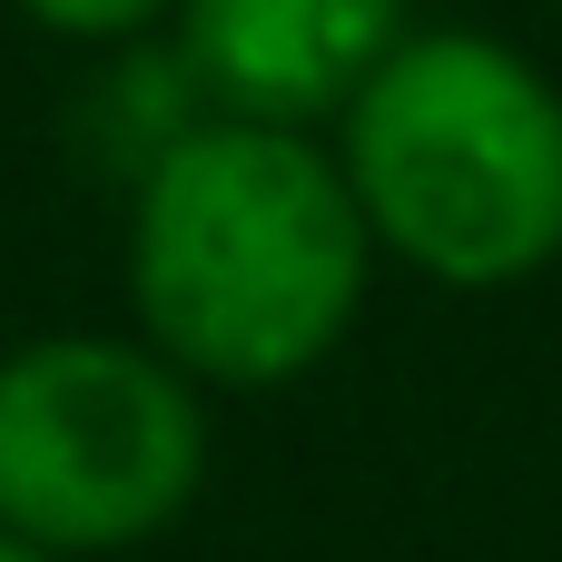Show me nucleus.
<instances>
[{"mask_svg": "<svg viewBox=\"0 0 562 562\" xmlns=\"http://www.w3.org/2000/svg\"><path fill=\"white\" fill-rule=\"evenodd\" d=\"M40 30H59V40H138L148 20H168L178 0H20Z\"/></svg>", "mask_w": 562, "mask_h": 562, "instance_id": "nucleus-5", "label": "nucleus"}, {"mask_svg": "<svg viewBox=\"0 0 562 562\" xmlns=\"http://www.w3.org/2000/svg\"><path fill=\"white\" fill-rule=\"evenodd\" d=\"M375 277V227L316 128L207 119L138 168L128 198V306L138 336L198 385L316 375Z\"/></svg>", "mask_w": 562, "mask_h": 562, "instance_id": "nucleus-1", "label": "nucleus"}, {"mask_svg": "<svg viewBox=\"0 0 562 562\" xmlns=\"http://www.w3.org/2000/svg\"><path fill=\"white\" fill-rule=\"evenodd\" d=\"M0 562H69V553H40V543H20V533H0Z\"/></svg>", "mask_w": 562, "mask_h": 562, "instance_id": "nucleus-6", "label": "nucleus"}, {"mask_svg": "<svg viewBox=\"0 0 562 562\" xmlns=\"http://www.w3.org/2000/svg\"><path fill=\"white\" fill-rule=\"evenodd\" d=\"M207 484L198 375L148 336H30L0 356V533L99 562L158 543Z\"/></svg>", "mask_w": 562, "mask_h": 562, "instance_id": "nucleus-3", "label": "nucleus"}, {"mask_svg": "<svg viewBox=\"0 0 562 562\" xmlns=\"http://www.w3.org/2000/svg\"><path fill=\"white\" fill-rule=\"evenodd\" d=\"M405 0H178L188 79L217 119L326 128L395 59Z\"/></svg>", "mask_w": 562, "mask_h": 562, "instance_id": "nucleus-4", "label": "nucleus"}, {"mask_svg": "<svg viewBox=\"0 0 562 562\" xmlns=\"http://www.w3.org/2000/svg\"><path fill=\"white\" fill-rule=\"evenodd\" d=\"M336 168L375 257L435 286L494 296L562 267V89L484 30H405L346 99Z\"/></svg>", "mask_w": 562, "mask_h": 562, "instance_id": "nucleus-2", "label": "nucleus"}]
</instances>
